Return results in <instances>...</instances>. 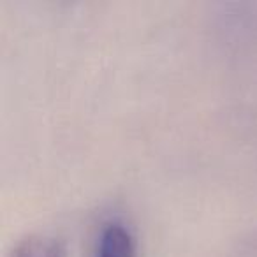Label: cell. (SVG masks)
Returning a JSON list of instances; mask_svg holds the SVG:
<instances>
[{"mask_svg": "<svg viewBox=\"0 0 257 257\" xmlns=\"http://www.w3.org/2000/svg\"><path fill=\"white\" fill-rule=\"evenodd\" d=\"M11 257H64V246L55 236L29 234L20 239Z\"/></svg>", "mask_w": 257, "mask_h": 257, "instance_id": "7a4b0ae2", "label": "cell"}, {"mask_svg": "<svg viewBox=\"0 0 257 257\" xmlns=\"http://www.w3.org/2000/svg\"><path fill=\"white\" fill-rule=\"evenodd\" d=\"M97 257H136L133 231L121 220L106 222L97 243Z\"/></svg>", "mask_w": 257, "mask_h": 257, "instance_id": "6da1fadb", "label": "cell"}]
</instances>
